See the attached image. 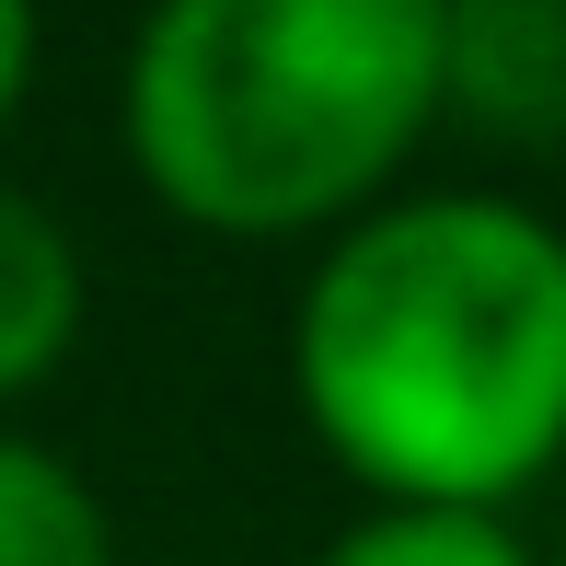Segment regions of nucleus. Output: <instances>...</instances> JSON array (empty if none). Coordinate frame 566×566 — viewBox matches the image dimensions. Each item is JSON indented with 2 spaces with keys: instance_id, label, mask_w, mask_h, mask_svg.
I'll return each instance as SVG.
<instances>
[{
  "instance_id": "obj_1",
  "label": "nucleus",
  "mask_w": 566,
  "mask_h": 566,
  "mask_svg": "<svg viewBox=\"0 0 566 566\" xmlns=\"http://www.w3.org/2000/svg\"><path fill=\"white\" fill-rule=\"evenodd\" d=\"M313 440L381 509H485L566 451V231L509 197H394L290 313Z\"/></svg>"
},
{
  "instance_id": "obj_4",
  "label": "nucleus",
  "mask_w": 566,
  "mask_h": 566,
  "mask_svg": "<svg viewBox=\"0 0 566 566\" xmlns=\"http://www.w3.org/2000/svg\"><path fill=\"white\" fill-rule=\"evenodd\" d=\"M82 347V254L23 186H0V405Z\"/></svg>"
},
{
  "instance_id": "obj_5",
  "label": "nucleus",
  "mask_w": 566,
  "mask_h": 566,
  "mask_svg": "<svg viewBox=\"0 0 566 566\" xmlns=\"http://www.w3.org/2000/svg\"><path fill=\"white\" fill-rule=\"evenodd\" d=\"M0 566H116L105 497L35 440H0Z\"/></svg>"
},
{
  "instance_id": "obj_6",
  "label": "nucleus",
  "mask_w": 566,
  "mask_h": 566,
  "mask_svg": "<svg viewBox=\"0 0 566 566\" xmlns=\"http://www.w3.org/2000/svg\"><path fill=\"white\" fill-rule=\"evenodd\" d=\"M324 566H532V555L485 509H370L358 532L324 544Z\"/></svg>"
},
{
  "instance_id": "obj_3",
  "label": "nucleus",
  "mask_w": 566,
  "mask_h": 566,
  "mask_svg": "<svg viewBox=\"0 0 566 566\" xmlns=\"http://www.w3.org/2000/svg\"><path fill=\"white\" fill-rule=\"evenodd\" d=\"M440 116L509 150L566 139V0H440Z\"/></svg>"
},
{
  "instance_id": "obj_7",
  "label": "nucleus",
  "mask_w": 566,
  "mask_h": 566,
  "mask_svg": "<svg viewBox=\"0 0 566 566\" xmlns=\"http://www.w3.org/2000/svg\"><path fill=\"white\" fill-rule=\"evenodd\" d=\"M23 93H35V0H0V127L23 116Z\"/></svg>"
},
{
  "instance_id": "obj_2",
  "label": "nucleus",
  "mask_w": 566,
  "mask_h": 566,
  "mask_svg": "<svg viewBox=\"0 0 566 566\" xmlns=\"http://www.w3.org/2000/svg\"><path fill=\"white\" fill-rule=\"evenodd\" d=\"M440 127V0H150L127 163L220 243L370 220Z\"/></svg>"
}]
</instances>
